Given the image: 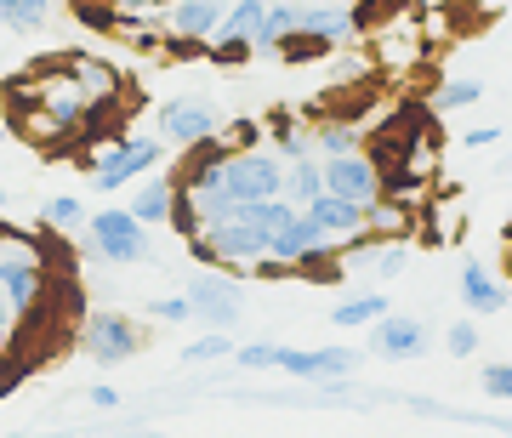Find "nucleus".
Wrapping results in <instances>:
<instances>
[{
    "label": "nucleus",
    "mask_w": 512,
    "mask_h": 438,
    "mask_svg": "<svg viewBox=\"0 0 512 438\" xmlns=\"http://www.w3.org/2000/svg\"><path fill=\"white\" fill-rule=\"evenodd\" d=\"M188 256L205 262V268H256L268 256V234L234 211V217L205 222L200 234H188Z\"/></svg>",
    "instance_id": "f257e3e1"
},
{
    "label": "nucleus",
    "mask_w": 512,
    "mask_h": 438,
    "mask_svg": "<svg viewBox=\"0 0 512 438\" xmlns=\"http://www.w3.org/2000/svg\"><path fill=\"white\" fill-rule=\"evenodd\" d=\"M222 183H228L234 200H274V194H285V154H274V148H262V143L228 148Z\"/></svg>",
    "instance_id": "f03ea898"
},
{
    "label": "nucleus",
    "mask_w": 512,
    "mask_h": 438,
    "mask_svg": "<svg viewBox=\"0 0 512 438\" xmlns=\"http://www.w3.org/2000/svg\"><path fill=\"white\" fill-rule=\"evenodd\" d=\"M86 245H92V256H103V262H148V222L137 217V211H92L86 217Z\"/></svg>",
    "instance_id": "7ed1b4c3"
},
{
    "label": "nucleus",
    "mask_w": 512,
    "mask_h": 438,
    "mask_svg": "<svg viewBox=\"0 0 512 438\" xmlns=\"http://www.w3.org/2000/svg\"><path fill=\"white\" fill-rule=\"evenodd\" d=\"M160 154H165L160 131H154V137H120V143L92 165V188H97V194H114V188L137 183V177H148V171L160 165Z\"/></svg>",
    "instance_id": "20e7f679"
},
{
    "label": "nucleus",
    "mask_w": 512,
    "mask_h": 438,
    "mask_svg": "<svg viewBox=\"0 0 512 438\" xmlns=\"http://www.w3.org/2000/svg\"><path fill=\"white\" fill-rule=\"evenodd\" d=\"M80 347H86V359L97 365H126L143 353V325L131 319V313H114V308H97L80 330Z\"/></svg>",
    "instance_id": "39448f33"
},
{
    "label": "nucleus",
    "mask_w": 512,
    "mask_h": 438,
    "mask_svg": "<svg viewBox=\"0 0 512 438\" xmlns=\"http://www.w3.org/2000/svg\"><path fill=\"white\" fill-rule=\"evenodd\" d=\"M274 370L302 376V382H348L359 370V353L353 347H279Z\"/></svg>",
    "instance_id": "423d86ee"
},
{
    "label": "nucleus",
    "mask_w": 512,
    "mask_h": 438,
    "mask_svg": "<svg viewBox=\"0 0 512 438\" xmlns=\"http://www.w3.org/2000/svg\"><path fill=\"white\" fill-rule=\"evenodd\" d=\"M217 131H222V114L205 97H171V103H160V137L171 148H194L205 137H217Z\"/></svg>",
    "instance_id": "0eeeda50"
},
{
    "label": "nucleus",
    "mask_w": 512,
    "mask_h": 438,
    "mask_svg": "<svg viewBox=\"0 0 512 438\" xmlns=\"http://www.w3.org/2000/svg\"><path fill=\"white\" fill-rule=\"evenodd\" d=\"M325 188L330 194H348V200L370 205L382 200V165H376V154H365V148H353V154H330L325 160Z\"/></svg>",
    "instance_id": "6e6552de"
},
{
    "label": "nucleus",
    "mask_w": 512,
    "mask_h": 438,
    "mask_svg": "<svg viewBox=\"0 0 512 438\" xmlns=\"http://www.w3.org/2000/svg\"><path fill=\"white\" fill-rule=\"evenodd\" d=\"M0 291L12 296L18 313H35L40 302H46V268H40V256L23 251V245L0 251Z\"/></svg>",
    "instance_id": "1a4fd4ad"
},
{
    "label": "nucleus",
    "mask_w": 512,
    "mask_h": 438,
    "mask_svg": "<svg viewBox=\"0 0 512 438\" xmlns=\"http://www.w3.org/2000/svg\"><path fill=\"white\" fill-rule=\"evenodd\" d=\"M188 302H194V319H205L211 330H234L239 325V285L222 274H200L188 285Z\"/></svg>",
    "instance_id": "9d476101"
},
{
    "label": "nucleus",
    "mask_w": 512,
    "mask_h": 438,
    "mask_svg": "<svg viewBox=\"0 0 512 438\" xmlns=\"http://www.w3.org/2000/svg\"><path fill=\"white\" fill-rule=\"evenodd\" d=\"M302 211H308V217L319 222V228L336 239V245H353V239H365V205L348 200V194H330V188H325V194H319V200H308Z\"/></svg>",
    "instance_id": "9b49d317"
},
{
    "label": "nucleus",
    "mask_w": 512,
    "mask_h": 438,
    "mask_svg": "<svg viewBox=\"0 0 512 438\" xmlns=\"http://www.w3.org/2000/svg\"><path fill=\"white\" fill-rule=\"evenodd\" d=\"M370 330H376V336H370V347H376L382 359H421V353H427V325H421V319H410V313L387 308Z\"/></svg>",
    "instance_id": "f8f14e48"
},
{
    "label": "nucleus",
    "mask_w": 512,
    "mask_h": 438,
    "mask_svg": "<svg viewBox=\"0 0 512 438\" xmlns=\"http://www.w3.org/2000/svg\"><path fill=\"white\" fill-rule=\"evenodd\" d=\"M222 0H171L165 6V35H183V40H211L222 23Z\"/></svg>",
    "instance_id": "ddd939ff"
},
{
    "label": "nucleus",
    "mask_w": 512,
    "mask_h": 438,
    "mask_svg": "<svg viewBox=\"0 0 512 438\" xmlns=\"http://www.w3.org/2000/svg\"><path fill=\"white\" fill-rule=\"evenodd\" d=\"M461 302L473 313H501L507 308V279H495L478 256H467L461 262Z\"/></svg>",
    "instance_id": "4468645a"
},
{
    "label": "nucleus",
    "mask_w": 512,
    "mask_h": 438,
    "mask_svg": "<svg viewBox=\"0 0 512 438\" xmlns=\"http://www.w3.org/2000/svg\"><path fill=\"white\" fill-rule=\"evenodd\" d=\"M302 29L308 35H319L325 46H342V40H353L359 35V18H353V6H302Z\"/></svg>",
    "instance_id": "2eb2a0df"
},
{
    "label": "nucleus",
    "mask_w": 512,
    "mask_h": 438,
    "mask_svg": "<svg viewBox=\"0 0 512 438\" xmlns=\"http://www.w3.org/2000/svg\"><path fill=\"white\" fill-rule=\"evenodd\" d=\"M171 200H177V177H148V183L131 194V211H137L148 228H160V222H171Z\"/></svg>",
    "instance_id": "dca6fc26"
},
{
    "label": "nucleus",
    "mask_w": 512,
    "mask_h": 438,
    "mask_svg": "<svg viewBox=\"0 0 512 438\" xmlns=\"http://www.w3.org/2000/svg\"><path fill=\"white\" fill-rule=\"evenodd\" d=\"M325 194V160H313V154H302V160H285V200L291 205H308Z\"/></svg>",
    "instance_id": "f3484780"
},
{
    "label": "nucleus",
    "mask_w": 512,
    "mask_h": 438,
    "mask_svg": "<svg viewBox=\"0 0 512 438\" xmlns=\"http://www.w3.org/2000/svg\"><path fill=\"white\" fill-rule=\"evenodd\" d=\"M262 18H268V0H234V6L222 12L217 35H222V40H251V46H256V35H262ZM217 35H211V40H217Z\"/></svg>",
    "instance_id": "a211bd4d"
},
{
    "label": "nucleus",
    "mask_w": 512,
    "mask_h": 438,
    "mask_svg": "<svg viewBox=\"0 0 512 438\" xmlns=\"http://www.w3.org/2000/svg\"><path fill=\"white\" fill-rule=\"evenodd\" d=\"M302 29V0H268V18L256 35V52H279V40Z\"/></svg>",
    "instance_id": "6ab92c4d"
},
{
    "label": "nucleus",
    "mask_w": 512,
    "mask_h": 438,
    "mask_svg": "<svg viewBox=\"0 0 512 438\" xmlns=\"http://www.w3.org/2000/svg\"><path fill=\"white\" fill-rule=\"evenodd\" d=\"M268 148L274 154H285V160H302V154H313V131L296 126V114H268Z\"/></svg>",
    "instance_id": "aec40b11"
},
{
    "label": "nucleus",
    "mask_w": 512,
    "mask_h": 438,
    "mask_svg": "<svg viewBox=\"0 0 512 438\" xmlns=\"http://www.w3.org/2000/svg\"><path fill=\"white\" fill-rule=\"evenodd\" d=\"M387 313V296H353V302H342V308H330V325L336 330H359V325H376Z\"/></svg>",
    "instance_id": "412c9836"
},
{
    "label": "nucleus",
    "mask_w": 512,
    "mask_h": 438,
    "mask_svg": "<svg viewBox=\"0 0 512 438\" xmlns=\"http://www.w3.org/2000/svg\"><path fill=\"white\" fill-rule=\"evenodd\" d=\"M359 148V126H348V120H325V126H313V154L319 160H330V154H353Z\"/></svg>",
    "instance_id": "4be33fe9"
},
{
    "label": "nucleus",
    "mask_w": 512,
    "mask_h": 438,
    "mask_svg": "<svg viewBox=\"0 0 512 438\" xmlns=\"http://www.w3.org/2000/svg\"><path fill=\"white\" fill-rule=\"evenodd\" d=\"M52 0H0V23L6 29H46Z\"/></svg>",
    "instance_id": "5701e85b"
},
{
    "label": "nucleus",
    "mask_w": 512,
    "mask_h": 438,
    "mask_svg": "<svg viewBox=\"0 0 512 438\" xmlns=\"http://www.w3.org/2000/svg\"><path fill=\"white\" fill-rule=\"evenodd\" d=\"M80 222H86V205L74 200V194H57V200L40 205V228H52V234H69Z\"/></svg>",
    "instance_id": "b1692460"
},
{
    "label": "nucleus",
    "mask_w": 512,
    "mask_h": 438,
    "mask_svg": "<svg viewBox=\"0 0 512 438\" xmlns=\"http://www.w3.org/2000/svg\"><path fill=\"white\" fill-rule=\"evenodd\" d=\"M478 97H484V86L478 80H444L439 92H433V109L450 114V109H473Z\"/></svg>",
    "instance_id": "393cba45"
},
{
    "label": "nucleus",
    "mask_w": 512,
    "mask_h": 438,
    "mask_svg": "<svg viewBox=\"0 0 512 438\" xmlns=\"http://www.w3.org/2000/svg\"><path fill=\"white\" fill-rule=\"evenodd\" d=\"M228 353H234L228 330H205L194 347H183V365H217V359H228Z\"/></svg>",
    "instance_id": "a878e982"
},
{
    "label": "nucleus",
    "mask_w": 512,
    "mask_h": 438,
    "mask_svg": "<svg viewBox=\"0 0 512 438\" xmlns=\"http://www.w3.org/2000/svg\"><path fill=\"white\" fill-rule=\"evenodd\" d=\"M330 46L319 35H308V29H296V35H285L279 40V57H285V63H313V57H325Z\"/></svg>",
    "instance_id": "bb28decb"
},
{
    "label": "nucleus",
    "mask_w": 512,
    "mask_h": 438,
    "mask_svg": "<svg viewBox=\"0 0 512 438\" xmlns=\"http://www.w3.org/2000/svg\"><path fill=\"white\" fill-rule=\"evenodd\" d=\"M148 319H160V325H188V319H194V302H188V296H160V302H148Z\"/></svg>",
    "instance_id": "cd10ccee"
},
{
    "label": "nucleus",
    "mask_w": 512,
    "mask_h": 438,
    "mask_svg": "<svg viewBox=\"0 0 512 438\" xmlns=\"http://www.w3.org/2000/svg\"><path fill=\"white\" fill-rule=\"evenodd\" d=\"M444 347H450L456 359H473V353H478V325H473V319H456L450 336H444Z\"/></svg>",
    "instance_id": "c85d7f7f"
},
{
    "label": "nucleus",
    "mask_w": 512,
    "mask_h": 438,
    "mask_svg": "<svg viewBox=\"0 0 512 438\" xmlns=\"http://www.w3.org/2000/svg\"><path fill=\"white\" fill-rule=\"evenodd\" d=\"M256 52V46H251V40H211V63H245V57H251Z\"/></svg>",
    "instance_id": "c756f323"
},
{
    "label": "nucleus",
    "mask_w": 512,
    "mask_h": 438,
    "mask_svg": "<svg viewBox=\"0 0 512 438\" xmlns=\"http://www.w3.org/2000/svg\"><path fill=\"white\" fill-rule=\"evenodd\" d=\"M404 262H410V256H404V245H376V274H382V279H399Z\"/></svg>",
    "instance_id": "7c9ffc66"
},
{
    "label": "nucleus",
    "mask_w": 512,
    "mask_h": 438,
    "mask_svg": "<svg viewBox=\"0 0 512 438\" xmlns=\"http://www.w3.org/2000/svg\"><path fill=\"white\" fill-rule=\"evenodd\" d=\"M484 393H490V399H512V365H490V370H484Z\"/></svg>",
    "instance_id": "2f4dec72"
},
{
    "label": "nucleus",
    "mask_w": 512,
    "mask_h": 438,
    "mask_svg": "<svg viewBox=\"0 0 512 438\" xmlns=\"http://www.w3.org/2000/svg\"><path fill=\"white\" fill-rule=\"evenodd\" d=\"M92 404H97V410H120V387L97 382V387H92Z\"/></svg>",
    "instance_id": "473e14b6"
},
{
    "label": "nucleus",
    "mask_w": 512,
    "mask_h": 438,
    "mask_svg": "<svg viewBox=\"0 0 512 438\" xmlns=\"http://www.w3.org/2000/svg\"><path fill=\"white\" fill-rule=\"evenodd\" d=\"M171 0H114V12H165Z\"/></svg>",
    "instance_id": "72a5a7b5"
},
{
    "label": "nucleus",
    "mask_w": 512,
    "mask_h": 438,
    "mask_svg": "<svg viewBox=\"0 0 512 438\" xmlns=\"http://www.w3.org/2000/svg\"><path fill=\"white\" fill-rule=\"evenodd\" d=\"M495 137H501V131H495V126H478V131H467V148H490Z\"/></svg>",
    "instance_id": "f704fd0d"
},
{
    "label": "nucleus",
    "mask_w": 512,
    "mask_h": 438,
    "mask_svg": "<svg viewBox=\"0 0 512 438\" xmlns=\"http://www.w3.org/2000/svg\"><path fill=\"white\" fill-rule=\"evenodd\" d=\"M387 6H393V0H365V6H359V12H353V18H359V29H365V23L376 18V12H387Z\"/></svg>",
    "instance_id": "c9c22d12"
},
{
    "label": "nucleus",
    "mask_w": 512,
    "mask_h": 438,
    "mask_svg": "<svg viewBox=\"0 0 512 438\" xmlns=\"http://www.w3.org/2000/svg\"><path fill=\"white\" fill-rule=\"evenodd\" d=\"M12 325H18V308H12V296L0 291V330H12Z\"/></svg>",
    "instance_id": "e433bc0d"
},
{
    "label": "nucleus",
    "mask_w": 512,
    "mask_h": 438,
    "mask_svg": "<svg viewBox=\"0 0 512 438\" xmlns=\"http://www.w3.org/2000/svg\"><path fill=\"white\" fill-rule=\"evenodd\" d=\"M6 347H12V330H0V359H6Z\"/></svg>",
    "instance_id": "4c0bfd02"
},
{
    "label": "nucleus",
    "mask_w": 512,
    "mask_h": 438,
    "mask_svg": "<svg viewBox=\"0 0 512 438\" xmlns=\"http://www.w3.org/2000/svg\"><path fill=\"white\" fill-rule=\"evenodd\" d=\"M507 251H512V222H507Z\"/></svg>",
    "instance_id": "58836bf2"
}]
</instances>
